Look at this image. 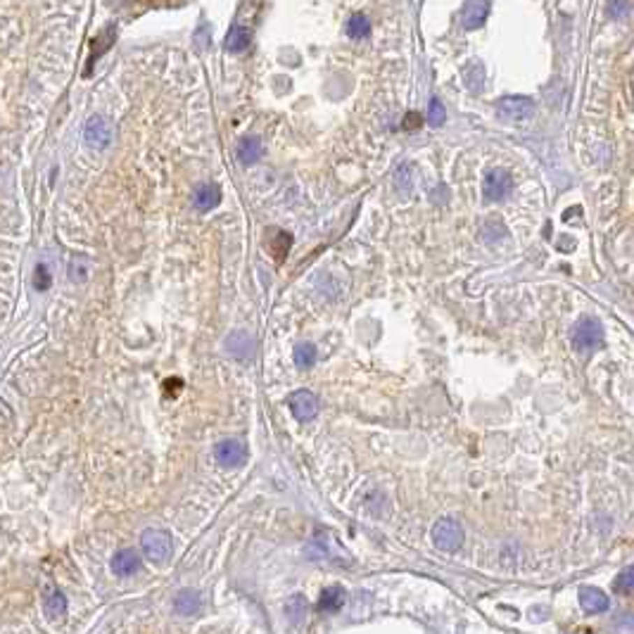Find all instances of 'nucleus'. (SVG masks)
<instances>
[{
  "label": "nucleus",
  "mask_w": 634,
  "mask_h": 634,
  "mask_svg": "<svg viewBox=\"0 0 634 634\" xmlns=\"http://www.w3.org/2000/svg\"><path fill=\"white\" fill-rule=\"evenodd\" d=\"M141 547H143V554H145L152 563H166L173 552L171 535L164 530H145L141 537Z\"/></svg>",
  "instance_id": "nucleus-1"
},
{
  "label": "nucleus",
  "mask_w": 634,
  "mask_h": 634,
  "mask_svg": "<svg viewBox=\"0 0 634 634\" xmlns=\"http://www.w3.org/2000/svg\"><path fill=\"white\" fill-rule=\"evenodd\" d=\"M433 542L442 552H459L463 547V528L454 518H440L433 525Z\"/></svg>",
  "instance_id": "nucleus-2"
},
{
  "label": "nucleus",
  "mask_w": 634,
  "mask_h": 634,
  "mask_svg": "<svg viewBox=\"0 0 634 634\" xmlns=\"http://www.w3.org/2000/svg\"><path fill=\"white\" fill-rule=\"evenodd\" d=\"M496 115L506 122H523L535 115V100L525 95H508L496 103Z\"/></svg>",
  "instance_id": "nucleus-3"
},
{
  "label": "nucleus",
  "mask_w": 634,
  "mask_h": 634,
  "mask_svg": "<svg viewBox=\"0 0 634 634\" xmlns=\"http://www.w3.org/2000/svg\"><path fill=\"white\" fill-rule=\"evenodd\" d=\"M601 343H603V331H601V323L596 319L584 316V319H579L577 326L572 328V345H575V350H579V352L594 350V347H599Z\"/></svg>",
  "instance_id": "nucleus-4"
},
{
  "label": "nucleus",
  "mask_w": 634,
  "mask_h": 634,
  "mask_svg": "<svg viewBox=\"0 0 634 634\" xmlns=\"http://www.w3.org/2000/svg\"><path fill=\"white\" fill-rule=\"evenodd\" d=\"M513 178L506 169H489L482 178V195L492 202H499L511 193Z\"/></svg>",
  "instance_id": "nucleus-5"
},
{
  "label": "nucleus",
  "mask_w": 634,
  "mask_h": 634,
  "mask_svg": "<svg viewBox=\"0 0 634 634\" xmlns=\"http://www.w3.org/2000/svg\"><path fill=\"white\" fill-rule=\"evenodd\" d=\"M214 456H217V463L224 466V468H238L247 461V449L240 440H221L214 449Z\"/></svg>",
  "instance_id": "nucleus-6"
},
{
  "label": "nucleus",
  "mask_w": 634,
  "mask_h": 634,
  "mask_svg": "<svg viewBox=\"0 0 634 634\" xmlns=\"http://www.w3.org/2000/svg\"><path fill=\"white\" fill-rule=\"evenodd\" d=\"M83 138H86L88 145L93 150H105L112 141V127L105 117L95 115L86 122V129H83Z\"/></svg>",
  "instance_id": "nucleus-7"
},
{
  "label": "nucleus",
  "mask_w": 634,
  "mask_h": 634,
  "mask_svg": "<svg viewBox=\"0 0 634 634\" xmlns=\"http://www.w3.org/2000/svg\"><path fill=\"white\" fill-rule=\"evenodd\" d=\"M290 411L297 421L307 423L319 414V399L312 390H297L290 394Z\"/></svg>",
  "instance_id": "nucleus-8"
},
{
  "label": "nucleus",
  "mask_w": 634,
  "mask_h": 634,
  "mask_svg": "<svg viewBox=\"0 0 634 634\" xmlns=\"http://www.w3.org/2000/svg\"><path fill=\"white\" fill-rule=\"evenodd\" d=\"M226 350H229L231 356H236L240 363H250L254 356V340L250 333L245 331H233L229 338H226Z\"/></svg>",
  "instance_id": "nucleus-9"
},
{
  "label": "nucleus",
  "mask_w": 634,
  "mask_h": 634,
  "mask_svg": "<svg viewBox=\"0 0 634 634\" xmlns=\"http://www.w3.org/2000/svg\"><path fill=\"white\" fill-rule=\"evenodd\" d=\"M579 606L584 613H603L608 608V596L596 587L579 589Z\"/></svg>",
  "instance_id": "nucleus-10"
},
{
  "label": "nucleus",
  "mask_w": 634,
  "mask_h": 634,
  "mask_svg": "<svg viewBox=\"0 0 634 634\" xmlns=\"http://www.w3.org/2000/svg\"><path fill=\"white\" fill-rule=\"evenodd\" d=\"M487 15H489V5L487 3H466L463 10H461L463 29L473 31V29L482 27L484 20H487Z\"/></svg>",
  "instance_id": "nucleus-11"
},
{
  "label": "nucleus",
  "mask_w": 634,
  "mask_h": 634,
  "mask_svg": "<svg viewBox=\"0 0 634 634\" xmlns=\"http://www.w3.org/2000/svg\"><path fill=\"white\" fill-rule=\"evenodd\" d=\"M138 568H141V556L136 554L134 549H124V552H119L115 559H112V570L122 577L134 575Z\"/></svg>",
  "instance_id": "nucleus-12"
},
{
  "label": "nucleus",
  "mask_w": 634,
  "mask_h": 634,
  "mask_svg": "<svg viewBox=\"0 0 634 634\" xmlns=\"http://www.w3.org/2000/svg\"><path fill=\"white\" fill-rule=\"evenodd\" d=\"M193 202H195V207L200 209V212H212V209L221 202V190L214 183H205V185H200V188L195 190Z\"/></svg>",
  "instance_id": "nucleus-13"
},
{
  "label": "nucleus",
  "mask_w": 634,
  "mask_h": 634,
  "mask_svg": "<svg viewBox=\"0 0 634 634\" xmlns=\"http://www.w3.org/2000/svg\"><path fill=\"white\" fill-rule=\"evenodd\" d=\"M173 608H176V613H181V615H195L202 608V599L197 591L183 589V591H178V596L173 599Z\"/></svg>",
  "instance_id": "nucleus-14"
},
{
  "label": "nucleus",
  "mask_w": 634,
  "mask_h": 634,
  "mask_svg": "<svg viewBox=\"0 0 634 634\" xmlns=\"http://www.w3.org/2000/svg\"><path fill=\"white\" fill-rule=\"evenodd\" d=\"M261 150H264V147H261V138L247 136V138H243L240 145H238V159H240L245 166H250L261 157Z\"/></svg>",
  "instance_id": "nucleus-15"
},
{
  "label": "nucleus",
  "mask_w": 634,
  "mask_h": 634,
  "mask_svg": "<svg viewBox=\"0 0 634 634\" xmlns=\"http://www.w3.org/2000/svg\"><path fill=\"white\" fill-rule=\"evenodd\" d=\"M250 41H252V31H250L247 27H233L231 29V34H229V38H226V50H231V52H243L245 48L250 45Z\"/></svg>",
  "instance_id": "nucleus-16"
},
{
  "label": "nucleus",
  "mask_w": 634,
  "mask_h": 634,
  "mask_svg": "<svg viewBox=\"0 0 634 634\" xmlns=\"http://www.w3.org/2000/svg\"><path fill=\"white\" fill-rule=\"evenodd\" d=\"M347 34H350V38H356V41L368 38V34H370L368 17L361 15V12H359V15H352L350 22H347Z\"/></svg>",
  "instance_id": "nucleus-17"
},
{
  "label": "nucleus",
  "mask_w": 634,
  "mask_h": 634,
  "mask_svg": "<svg viewBox=\"0 0 634 634\" xmlns=\"http://www.w3.org/2000/svg\"><path fill=\"white\" fill-rule=\"evenodd\" d=\"M292 356H295V363L300 368H312L316 361V347L312 343H300V345H295Z\"/></svg>",
  "instance_id": "nucleus-18"
},
{
  "label": "nucleus",
  "mask_w": 634,
  "mask_h": 634,
  "mask_svg": "<svg viewBox=\"0 0 634 634\" xmlns=\"http://www.w3.org/2000/svg\"><path fill=\"white\" fill-rule=\"evenodd\" d=\"M45 613L50 615V618H62V615L67 613V599H64L62 591H50V594L45 596Z\"/></svg>",
  "instance_id": "nucleus-19"
},
{
  "label": "nucleus",
  "mask_w": 634,
  "mask_h": 634,
  "mask_svg": "<svg viewBox=\"0 0 634 634\" xmlns=\"http://www.w3.org/2000/svg\"><path fill=\"white\" fill-rule=\"evenodd\" d=\"M343 589L340 587H331V589H326L321 594V599H319V608L321 611H326V613H333V611H338L340 606H343Z\"/></svg>",
  "instance_id": "nucleus-20"
},
{
  "label": "nucleus",
  "mask_w": 634,
  "mask_h": 634,
  "mask_svg": "<svg viewBox=\"0 0 634 634\" xmlns=\"http://www.w3.org/2000/svg\"><path fill=\"white\" fill-rule=\"evenodd\" d=\"M445 119H447V112H445V105L440 103L438 98H433L430 100V107H428V115H426V122L430 124V127H442L445 124Z\"/></svg>",
  "instance_id": "nucleus-21"
},
{
  "label": "nucleus",
  "mask_w": 634,
  "mask_h": 634,
  "mask_svg": "<svg viewBox=\"0 0 634 634\" xmlns=\"http://www.w3.org/2000/svg\"><path fill=\"white\" fill-rule=\"evenodd\" d=\"M615 591H623V594H630L634 589V568H625L623 572L618 575V579L613 582Z\"/></svg>",
  "instance_id": "nucleus-22"
},
{
  "label": "nucleus",
  "mask_w": 634,
  "mask_h": 634,
  "mask_svg": "<svg viewBox=\"0 0 634 634\" xmlns=\"http://www.w3.org/2000/svg\"><path fill=\"white\" fill-rule=\"evenodd\" d=\"M34 280H36V288H38V290H48V288H50V273H48L45 264H38V266H36Z\"/></svg>",
  "instance_id": "nucleus-23"
},
{
  "label": "nucleus",
  "mask_w": 634,
  "mask_h": 634,
  "mask_svg": "<svg viewBox=\"0 0 634 634\" xmlns=\"http://www.w3.org/2000/svg\"><path fill=\"white\" fill-rule=\"evenodd\" d=\"M394 183H397V188L402 190V193H409V190H411V173H409V166H399L397 176H394Z\"/></svg>",
  "instance_id": "nucleus-24"
},
{
  "label": "nucleus",
  "mask_w": 634,
  "mask_h": 634,
  "mask_svg": "<svg viewBox=\"0 0 634 634\" xmlns=\"http://www.w3.org/2000/svg\"><path fill=\"white\" fill-rule=\"evenodd\" d=\"M625 12H630V3H618V5H608V15H625Z\"/></svg>",
  "instance_id": "nucleus-25"
},
{
  "label": "nucleus",
  "mask_w": 634,
  "mask_h": 634,
  "mask_svg": "<svg viewBox=\"0 0 634 634\" xmlns=\"http://www.w3.org/2000/svg\"><path fill=\"white\" fill-rule=\"evenodd\" d=\"M418 122H421V117H418L416 112H411L409 119H404V127H406V129H414Z\"/></svg>",
  "instance_id": "nucleus-26"
}]
</instances>
